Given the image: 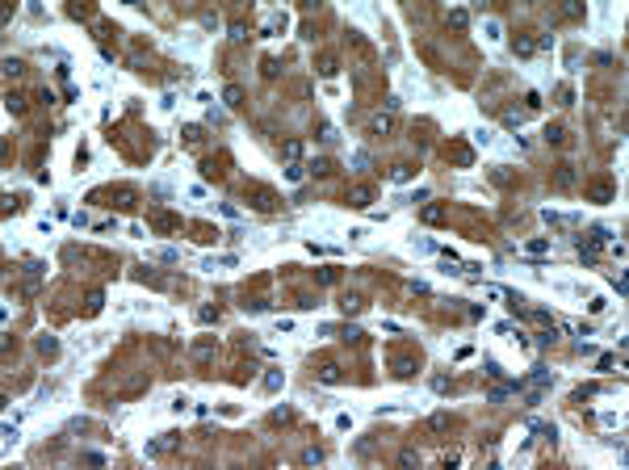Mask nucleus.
I'll list each match as a JSON object with an SVG mask.
<instances>
[{
  "mask_svg": "<svg viewBox=\"0 0 629 470\" xmlns=\"http://www.w3.org/2000/svg\"><path fill=\"white\" fill-rule=\"evenodd\" d=\"M306 168H311L315 176H327V172H331V160H323V156H319V160H311V164H306Z\"/></svg>",
  "mask_w": 629,
  "mask_h": 470,
  "instance_id": "11",
  "label": "nucleus"
},
{
  "mask_svg": "<svg viewBox=\"0 0 629 470\" xmlns=\"http://www.w3.org/2000/svg\"><path fill=\"white\" fill-rule=\"evenodd\" d=\"M38 348H42V352H55L59 344H55V336H42V340H38Z\"/></svg>",
  "mask_w": 629,
  "mask_h": 470,
  "instance_id": "26",
  "label": "nucleus"
},
{
  "mask_svg": "<svg viewBox=\"0 0 629 470\" xmlns=\"http://www.w3.org/2000/svg\"><path fill=\"white\" fill-rule=\"evenodd\" d=\"M554 340H558V336H554V323L545 327V332H537V344H554Z\"/></svg>",
  "mask_w": 629,
  "mask_h": 470,
  "instance_id": "22",
  "label": "nucleus"
},
{
  "mask_svg": "<svg viewBox=\"0 0 629 470\" xmlns=\"http://www.w3.org/2000/svg\"><path fill=\"white\" fill-rule=\"evenodd\" d=\"M340 307H344V315H357V311L365 307V302H361V298H344V302H340Z\"/></svg>",
  "mask_w": 629,
  "mask_h": 470,
  "instance_id": "17",
  "label": "nucleus"
},
{
  "mask_svg": "<svg viewBox=\"0 0 629 470\" xmlns=\"http://www.w3.org/2000/svg\"><path fill=\"white\" fill-rule=\"evenodd\" d=\"M449 26L466 30V26H470V13H466V9H449Z\"/></svg>",
  "mask_w": 629,
  "mask_h": 470,
  "instance_id": "5",
  "label": "nucleus"
},
{
  "mask_svg": "<svg viewBox=\"0 0 629 470\" xmlns=\"http://www.w3.org/2000/svg\"><path fill=\"white\" fill-rule=\"evenodd\" d=\"M222 101H227L231 109H235V105H243V88H239V84H227V88H222Z\"/></svg>",
  "mask_w": 629,
  "mask_h": 470,
  "instance_id": "4",
  "label": "nucleus"
},
{
  "mask_svg": "<svg viewBox=\"0 0 629 470\" xmlns=\"http://www.w3.org/2000/svg\"><path fill=\"white\" fill-rule=\"evenodd\" d=\"M525 252H529V256H545V252H550V240H529Z\"/></svg>",
  "mask_w": 629,
  "mask_h": 470,
  "instance_id": "6",
  "label": "nucleus"
},
{
  "mask_svg": "<svg viewBox=\"0 0 629 470\" xmlns=\"http://www.w3.org/2000/svg\"><path fill=\"white\" fill-rule=\"evenodd\" d=\"M390 126H395V118H390V113H378V118H373V131H378V135H386Z\"/></svg>",
  "mask_w": 629,
  "mask_h": 470,
  "instance_id": "12",
  "label": "nucleus"
},
{
  "mask_svg": "<svg viewBox=\"0 0 629 470\" xmlns=\"http://www.w3.org/2000/svg\"><path fill=\"white\" fill-rule=\"evenodd\" d=\"M298 156H302V143H298V139H290V143H286V160L294 164V160H298Z\"/></svg>",
  "mask_w": 629,
  "mask_h": 470,
  "instance_id": "15",
  "label": "nucleus"
},
{
  "mask_svg": "<svg viewBox=\"0 0 629 470\" xmlns=\"http://www.w3.org/2000/svg\"><path fill=\"white\" fill-rule=\"evenodd\" d=\"M558 185H562V189H571L575 185V172H571V164H562V168H558V176H554Z\"/></svg>",
  "mask_w": 629,
  "mask_h": 470,
  "instance_id": "8",
  "label": "nucleus"
},
{
  "mask_svg": "<svg viewBox=\"0 0 629 470\" xmlns=\"http://www.w3.org/2000/svg\"><path fill=\"white\" fill-rule=\"evenodd\" d=\"M201 139V126H185V143H197Z\"/></svg>",
  "mask_w": 629,
  "mask_h": 470,
  "instance_id": "24",
  "label": "nucleus"
},
{
  "mask_svg": "<svg viewBox=\"0 0 629 470\" xmlns=\"http://www.w3.org/2000/svg\"><path fill=\"white\" fill-rule=\"evenodd\" d=\"M281 382H286V378H281V370H269V374H265V391H281Z\"/></svg>",
  "mask_w": 629,
  "mask_h": 470,
  "instance_id": "9",
  "label": "nucleus"
},
{
  "mask_svg": "<svg viewBox=\"0 0 629 470\" xmlns=\"http://www.w3.org/2000/svg\"><path fill=\"white\" fill-rule=\"evenodd\" d=\"M302 462L306 466H319V462H323V449H302Z\"/></svg>",
  "mask_w": 629,
  "mask_h": 470,
  "instance_id": "14",
  "label": "nucleus"
},
{
  "mask_svg": "<svg viewBox=\"0 0 629 470\" xmlns=\"http://www.w3.org/2000/svg\"><path fill=\"white\" fill-rule=\"evenodd\" d=\"M151 256H156V261H164V265H176V261H181V252H176V248H156Z\"/></svg>",
  "mask_w": 629,
  "mask_h": 470,
  "instance_id": "7",
  "label": "nucleus"
},
{
  "mask_svg": "<svg viewBox=\"0 0 629 470\" xmlns=\"http://www.w3.org/2000/svg\"><path fill=\"white\" fill-rule=\"evenodd\" d=\"M352 168H357V172L369 168V156H365V151H357V156H352Z\"/></svg>",
  "mask_w": 629,
  "mask_h": 470,
  "instance_id": "23",
  "label": "nucleus"
},
{
  "mask_svg": "<svg viewBox=\"0 0 629 470\" xmlns=\"http://www.w3.org/2000/svg\"><path fill=\"white\" fill-rule=\"evenodd\" d=\"M172 227H176L172 214H156V231H172Z\"/></svg>",
  "mask_w": 629,
  "mask_h": 470,
  "instance_id": "16",
  "label": "nucleus"
},
{
  "mask_svg": "<svg viewBox=\"0 0 629 470\" xmlns=\"http://www.w3.org/2000/svg\"><path fill=\"white\" fill-rule=\"evenodd\" d=\"M428 428H436V432H441V428H449V416H445V411H436V416L428 420Z\"/></svg>",
  "mask_w": 629,
  "mask_h": 470,
  "instance_id": "18",
  "label": "nucleus"
},
{
  "mask_svg": "<svg viewBox=\"0 0 629 470\" xmlns=\"http://www.w3.org/2000/svg\"><path fill=\"white\" fill-rule=\"evenodd\" d=\"M302 176H306V168H302V164H290V168H286V181H294V185H298Z\"/></svg>",
  "mask_w": 629,
  "mask_h": 470,
  "instance_id": "13",
  "label": "nucleus"
},
{
  "mask_svg": "<svg viewBox=\"0 0 629 470\" xmlns=\"http://www.w3.org/2000/svg\"><path fill=\"white\" fill-rule=\"evenodd\" d=\"M591 197H596V202H612V197H616V189H612L608 181H596V185H591Z\"/></svg>",
  "mask_w": 629,
  "mask_h": 470,
  "instance_id": "3",
  "label": "nucleus"
},
{
  "mask_svg": "<svg viewBox=\"0 0 629 470\" xmlns=\"http://www.w3.org/2000/svg\"><path fill=\"white\" fill-rule=\"evenodd\" d=\"M197 319H201V323H210V319H218V307H201V311H197Z\"/></svg>",
  "mask_w": 629,
  "mask_h": 470,
  "instance_id": "20",
  "label": "nucleus"
},
{
  "mask_svg": "<svg viewBox=\"0 0 629 470\" xmlns=\"http://www.w3.org/2000/svg\"><path fill=\"white\" fill-rule=\"evenodd\" d=\"M369 197H373V193L365 189V185H357V189L348 193V206H357V210H369Z\"/></svg>",
  "mask_w": 629,
  "mask_h": 470,
  "instance_id": "2",
  "label": "nucleus"
},
{
  "mask_svg": "<svg viewBox=\"0 0 629 470\" xmlns=\"http://www.w3.org/2000/svg\"><path fill=\"white\" fill-rule=\"evenodd\" d=\"M390 181H399V185L411 181V168H395V172H390Z\"/></svg>",
  "mask_w": 629,
  "mask_h": 470,
  "instance_id": "25",
  "label": "nucleus"
},
{
  "mask_svg": "<svg viewBox=\"0 0 629 470\" xmlns=\"http://www.w3.org/2000/svg\"><path fill=\"white\" fill-rule=\"evenodd\" d=\"M604 244H608V231H604V227H591L583 240H579V261H583V265H596Z\"/></svg>",
  "mask_w": 629,
  "mask_h": 470,
  "instance_id": "1",
  "label": "nucleus"
},
{
  "mask_svg": "<svg viewBox=\"0 0 629 470\" xmlns=\"http://www.w3.org/2000/svg\"><path fill=\"white\" fill-rule=\"evenodd\" d=\"M441 218H445V206H436V202L424 206V222H441Z\"/></svg>",
  "mask_w": 629,
  "mask_h": 470,
  "instance_id": "10",
  "label": "nucleus"
},
{
  "mask_svg": "<svg viewBox=\"0 0 629 470\" xmlns=\"http://www.w3.org/2000/svg\"><path fill=\"white\" fill-rule=\"evenodd\" d=\"M319 378H323V382H340V370H336V366H323V370H319Z\"/></svg>",
  "mask_w": 629,
  "mask_h": 470,
  "instance_id": "19",
  "label": "nucleus"
},
{
  "mask_svg": "<svg viewBox=\"0 0 629 470\" xmlns=\"http://www.w3.org/2000/svg\"><path fill=\"white\" fill-rule=\"evenodd\" d=\"M432 391L445 395V391H453V382H449V378H432Z\"/></svg>",
  "mask_w": 629,
  "mask_h": 470,
  "instance_id": "21",
  "label": "nucleus"
}]
</instances>
